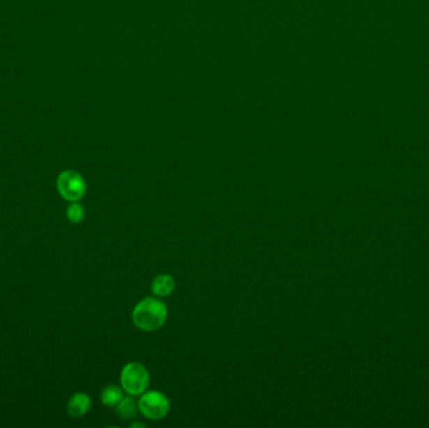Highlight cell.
Listing matches in <instances>:
<instances>
[{
  "mask_svg": "<svg viewBox=\"0 0 429 428\" xmlns=\"http://www.w3.org/2000/svg\"><path fill=\"white\" fill-rule=\"evenodd\" d=\"M168 317L167 305L157 298H144L132 311V322L140 330L155 332L161 328Z\"/></svg>",
  "mask_w": 429,
  "mask_h": 428,
  "instance_id": "obj_1",
  "label": "cell"
},
{
  "mask_svg": "<svg viewBox=\"0 0 429 428\" xmlns=\"http://www.w3.org/2000/svg\"><path fill=\"white\" fill-rule=\"evenodd\" d=\"M121 385L123 391L128 394L141 396L147 391L149 385V373L147 368L138 362H131L126 364L121 372Z\"/></svg>",
  "mask_w": 429,
  "mask_h": 428,
  "instance_id": "obj_2",
  "label": "cell"
},
{
  "mask_svg": "<svg viewBox=\"0 0 429 428\" xmlns=\"http://www.w3.org/2000/svg\"><path fill=\"white\" fill-rule=\"evenodd\" d=\"M138 408L146 418L151 421H160L170 412V401L162 392H144L138 399Z\"/></svg>",
  "mask_w": 429,
  "mask_h": 428,
  "instance_id": "obj_3",
  "label": "cell"
},
{
  "mask_svg": "<svg viewBox=\"0 0 429 428\" xmlns=\"http://www.w3.org/2000/svg\"><path fill=\"white\" fill-rule=\"evenodd\" d=\"M57 189L63 199L68 201H80L86 195L87 185L81 175L75 171H64L58 176Z\"/></svg>",
  "mask_w": 429,
  "mask_h": 428,
  "instance_id": "obj_4",
  "label": "cell"
},
{
  "mask_svg": "<svg viewBox=\"0 0 429 428\" xmlns=\"http://www.w3.org/2000/svg\"><path fill=\"white\" fill-rule=\"evenodd\" d=\"M91 398L86 393H75V396L69 399L68 413L75 418L83 416L91 408Z\"/></svg>",
  "mask_w": 429,
  "mask_h": 428,
  "instance_id": "obj_5",
  "label": "cell"
},
{
  "mask_svg": "<svg viewBox=\"0 0 429 428\" xmlns=\"http://www.w3.org/2000/svg\"><path fill=\"white\" fill-rule=\"evenodd\" d=\"M174 286H176V283H174V278L168 274H162L152 281L151 290L155 294L156 297L163 298V297H168L170 294H172Z\"/></svg>",
  "mask_w": 429,
  "mask_h": 428,
  "instance_id": "obj_6",
  "label": "cell"
},
{
  "mask_svg": "<svg viewBox=\"0 0 429 428\" xmlns=\"http://www.w3.org/2000/svg\"><path fill=\"white\" fill-rule=\"evenodd\" d=\"M140 408H138V402L133 398V396H127L122 398V401L117 406V413L121 418L123 420H132L137 416Z\"/></svg>",
  "mask_w": 429,
  "mask_h": 428,
  "instance_id": "obj_7",
  "label": "cell"
},
{
  "mask_svg": "<svg viewBox=\"0 0 429 428\" xmlns=\"http://www.w3.org/2000/svg\"><path fill=\"white\" fill-rule=\"evenodd\" d=\"M123 398V391L122 388H119V385H108L100 394V399H102V404L107 406V407H117L119 402L122 401Z\"/></svg>",
  "mask_w": 429,
  "mask_h": 428,
  "instance_id": "obj_8",
  "label": "cell"
},
{
  "mask_svg": "<svg viewBox=\"0 0 429 428\" xmlns=\"http://www.w3.org/2000/svg\"><path fill=\"white\" fill-rule=\"evenodd\" d=\"M86 216V210L81 204H78L77 201L72 202V205L68 206L67 209V217H68L69 221H72L73 223H80L84 220Z\"/></svg>",
  "mask_w": 429,
  "mask_h": 428,
  "instance_id": "obj_9",
  "label": "cell"
}]
</instances>
